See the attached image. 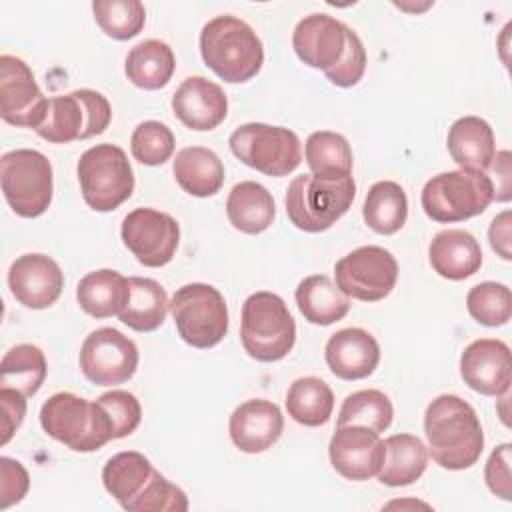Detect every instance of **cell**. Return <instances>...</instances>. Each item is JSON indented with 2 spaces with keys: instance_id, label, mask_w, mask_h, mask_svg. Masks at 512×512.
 Returning <instances> with one entry per match:
<instances>
[{
  "instance_id": "obj_35",
  "label": "cell",
  "mask_w": 512,
  "mask_h": 512,
  "mask_svg": "<svg viewBox=\"0 0 512 512\" xmlns=\"http://www.w3.org/2000/svg\"><path fill=\"white\" fill-rule=\"evenodd\" d=\"M364 222L376 234H394L398 232L408 218V198L400 184L392 180H380L370 186L364 206Z\"/></svg>"
},
{
  "instance_id": "obj_12",
  "label": "cell",
  "mask_w": 512,
  "mask_h": 512,
  "mask_svg": "<svg viewBox=\"0 0 512 512\" xmlns=\"http://www.w3.org/2000/svg\"><path fill=\"white\" fill-rule=\"evenodd\" d=\"M338 290L354 300H384L398 280V262L382 246H360L334 266Z\"/></svg>"
},
{
  "instance_id": "obj_37",
  "label": "cell",
  "mask_w": 512,
  "mask_h": 512,
  "mask_svg": "<svg viewBox=\"0 0 512 512\" xmlns=\"http://www.w3.org/2000/svg\"><path fill=\"white\" fill-rule=\"evenodd\" d=\"M394 418V406L390 398L374 388L352 392L344 398L342 408L338 412V426L358 424L366 426L374 432H384L392 424Z\"/></svg>"
},
{
  "instance_id": "obj_48",
  "label": "cell",
  "mask_w": 512,
  "mask_h": 512,
  "mask_svg": "<svg viewBox=\"0 0 512 512\" xmlns=\"http://www.w3.org/2000/svg\"><path fill=\"white\" fill-rule=\"evenodd\" d=\"M490 168L496 174L494 200H500V202L510 200V152L508 150L496 152Z\"/></svg>"
},
{
  "instance_id": "obj_22",
  "label": "cell",
  "mask_w": 512,
  "mask_h": 512,
  "mask_svg": "<svg viewBox=\"0 0 512 512\" xmlns=\"http://www.w3.org/2000/svg\"><path fill=\"white\" fill-rule=\"evenodd\" d=\"M324 358L334 376L342 380H362L376 370L380 346L364 328H342L328 338Z\"/></svg>"
},
{
  "instance_id": "obj_44",
  "label": "cell",
  "mask_w": 512,
  "mask_h": 512,
  "mask_svg": "<svg viewBox=\"0 0 512 512\" xmlns=\"http://www.w3.org/2000/svg\"><path fill=\"white\" fill-rule=\"evenodd\" d=\"M510 444H500L492 450L486 468H484V480L490 492L502 500L512 498V482H510Z\"/></svg>"
},
{
  "instance_id": "obj_34",
  "label": "cell",
  "mask_w": 512,
  "mask_h": 512,
  "mask_svg": "<svg viewBox=\"0 0 512 512\" xmlns=\"http://www.w3.org/2000/svg\"><path fill=\"white\" fill-rule=\"evenodd\" d=\"M304 158L312 174L322 180H344L352 176V148L338 132H312L304 144Z\"/></svg>"
},
{
  "instance_id": "obj_4",
  "label": "cell",
  "mask_w": 512,
  "mask_h": 512,
  "mask_svg": "<svg viewBox=\"0 0 512 512\" xmlns=\"http://www.w3.org/2000/svg\"><path fill=\"white\" fill-rule=\"evenodd\" d=\"M40 424L50 438L74 452H94L114 440L102 406L72 392L52 394L40 408Z\"/></svg>"
},
{
  "instance_id": "obj_13",
  "label": "cell",
  "mask_w": 512,
  "mask_h": 512,
  "mask_svg": "<svg viewBox=\"0 0 512 512\" xmlns=\"http://www.w3.org/2000/svg\"><path fill=\"white\" fill-rule=\"evenodd\" d=\"M138 348L134 340L116 328L90 332L80 348V370L96 386H116L128 382L138 368Z\"/></svg>"
},
{
  "instance_id": "obj_19",
  "label": "cell",
  "mask_w": 512,
  "mask_h": 512,
  "mask_svg": "<svg viewBox=\"0 0 512 512\" xmlns=\"http://www.w3.org/2000/svg\"><path fill=\"white\" fill-rule=\"evenodd\" d=\"M292 48L300 62L326 72L344 54L346 24L322 12L304 16L292 32Z\"/></svg>"
},
{
  "instance_id": "obj_7",
  "label": "cell",
  "mask_w": 512,
  "mask_h": 512,
  "mask_svg": "<svg viewBox=\"0 0 512 512\" xmlns=\"http://www.w3.org/2000/svg\"><path fill=\"white\" fill-rule=\"evenodd\" d=\"M84 202L96 212H110L134 192V170L126 152L116 144L88 148L76 166Z\"/></svg>"
},
{
  "instance_id": "obj_24",
  "label": "cell",
  "mask_w": 512,
  "mask_h": 512,
  "mask_svg": "<svg viewBox=\"0 0 512 512\" xmlns=\"http://www.w3.org/2000/svg\"><path fill=\"white\" fill-rule=\"evenodd\" d=\"M452 160L462 170L486 172L496 156V140L492 126L478 116L458 118L446 138Z\"/></svg>"
},
{
  "instance_id": "obj_6",
  "label": "cell",
  "mask_w": 512,
  "mask_h": 512,
  "mask_svg": "<svg viewBox=\"0 0 512 512\" xmlns=\"http://www.w3.org/2000/svg\"><path fill=\"white\" fill-rule=\"evenodd\" d=\"M494 200V182L486 172L450 170L432 176L420 194L424 214L440 224L482 214Z\"/></svg>"
},
{
  "instance_id": "obj_15",
  "label": "cell",
  "mask_w": 512,
  "mask_h": 512,
  "mask_svg": "<svg viewBox=\"0 0 512 512\" xmlns=\"http://www.w3.org/2000/svg\"><path fill=\"white\" fill-rule=\"evenodd\" d=\"M48 98L34 80L30 66L10 54L0 56V116L18 128L36 130L44 120Z\"/></svg>"
},
{
  "instance_id": "obj_5",
  "label": "cell",
  "mask_w": 512,
  "mask_h": 512,
  "mask_svg": "<svg viewBox=\"0 0 512 512\" xmlns=\"http://www.w3.org/2000/svg\"><path fill=\"white\" fill-rule=\"evenodd\" d=\"M356 196L354 178L322 180L314 174L296 176L286 190V214L304 232L318 234L332 228L352 206Z\"/></svg>"
},
{
  "instance_id": "obj_45",
  "label": "cell",
  "mask_w": 512,
  "mask_h": 512,
  "mask_svg": "<svg viewBox=\"0 0 512 512\" xmlns=\"http://www.w3.org/2000/svg\"><path fill=\"white\" fill-rule=\"evenodd\" d=\"M0 472H2V484H0L2 502H0V508L6 510L12 504H18L26 496V492L30 488V476L18 460H12L8 456L0 458Z\"/></svg>"
},
{
  "instance_id": "obj_21",
  "label": "cell",
  "mask_w": 512,
  "mask_h": 512,
  "mask_svg": "<svg viewBox=\"0 0 512 512\" xmlns=\"http://www.w3.org/2000/svg\"><path fill=\"white\" fill-rule=\"evenodd\" d=\"M172 110L186 128L206 132L224 122L228 98L220 84L204 76H188L172 94Z\"/></svg>"
},
{
  "instance_id": "obj_47",
  "label": "cell",
  "mask_w": 512,
  "mask_h": 512,
  "mask_svg": "<svg viewBox=\"0 0 512 512\" xmlns=\"http://www.w3.org/2000/svg\"><path fill=\"white\" fill-rule=\"evenodd\" d=\"M488 240H490L492 250H494L500 258H504V260H510V258H512V252H510V212H508V210L500 212V214L490 222Z\"/></svg>"
},
{
  "instance_id": "obj_11",
  "label": "cell",
  "mask_w": 512,
  "mask_h": 512,
  "mask_svg": "<svg viewBox=\"0 0 512 512\" xmlns=\"http://www.w3.org/2000/svg\"><path fill=\"white\" fill-rule=\"evenodd\" d=\"M228 146L240 162L274 178L288 176L302 162L300 140L296 132L284 126L242 124L230 134Z\"/></svg>"
},
{
  "instance_id": "obj_39",
  "label": "cell",
  "mask_w": 512,
  "mask_h": 512,
  "mask_svg": "<svg viewBox=\"0 0 512 512\" xmlns=\"http://www.w3.org/2000/svg\"><path fill=\"white\" fill-rule=\"evenodd\" d=\"M466 308L482 326H504L512 316L510 288L500 282H480L468 290Z\"/></svg>"
},
{
  "instance_id": "obj_27",
  "label": "cell",
  "mask_w": 512,
  "mask_h": 512,
  "mask_svg": "<svg viewBox=\"0 0 512 512\" xmlns=\"http://www.w3.org/2000/svg\"><path fill=\"white\" fill-rule=\"evenodd\" d=\"M128 296V278L110 268L88 272L76 286V300L80 308L92 318L118 316L126 306Z\"/></svg>"
},
{
  "instance_id": "obj_36",
  "label": "cell",
  "mask_w": 512,
  "mask_h": 512,
  "mask_svg": "<svg viewBox=\"0 0 512 512\" xmlns=\"http://www.w3.org/2000/svg\"><path fill=\"white\" fill-rule=\"evenodd\" d=\"M46 374L48 364L44 352L34 344L12 346L0 362V386L14 388L26 398L40 390Z\"/></svg>"
},
{
  "instance_id": "obj_23",
  "label": "cell",
  "mask_w": 512,
  "mask_h": 512,
  "mask_svg": "<svg viewBox=\"0 0 512 512\" xmlns=\"http://www.w3.org/2000/svg\"><path fill=\"white\" fill-rule=\"evenodd\" d=\"M430 266L446 280H466L482 266V248L478 240L460 228L438 232L428 248Z\"/></svg>"
},
{
  "instance_id": "obj_38",
  "label": "cell",
  "mask_w": 512,
  "mask_h": 512,
  "mask_svg": "<svg viewBox=\"0 0 512 512\" xmlns=\"http://www.w3.org/2000/svg\"><path fill=\"white\" fill-rule=\"evenodd\" d=\"M92 12L100 30L120 42L138 36L146 22L144 4L138 0H96Z\"/></svg>"
},
{
  "instance_id": "obj_31",
  "label": "cell",
  "mask_w": 512,
  "mask_h": 512,
  "mask_svg": "<svg viewBox=\"0 0 512 512\" xmlns=\"http://www.w3.org/2000/svg\"><path fill=\"white\" fill-rule=\"evenodd\" d=\"M130 296L118 318L122 324L136 332L158 330L168 314L170 302L164 286L152 278L130 276Z\"/></svg>"
},
{
  "instance_id": "obj_43",
  "label": "cell",
  "mask_w": 512,
  "mask_h": 512,
  "mask_svg": "<svg viewBox=\"0 0 512 512\" xmlns=\"http://www.w3.org/2000/svg\"><path fill=\"white\" fill-rule=\"evenodd\" d=\"M366 62V48L360 36L350 26H346L344 54L330 70H326V78L340 88H352L362 80L366 72Z\"/></svg>"
},
{
  "instance_id": "obj_41",
  "label": "cell",
  "mask_w": 512,
  "mask_h": 512,
  "mask_svg": "<svg viewBox=\"0 0 512 512\" xmlns=\"http://www.w3.org/2000/svg\"><path fill=\"white\" fill-rule=\"evenodd\" d=\"M102 410L106 412L110 426H112V438H124L130 436L142 420V406L138 398L132 392L126 390H110L98 396L96 400Z\"/></svg>"
},
{
  "instance_id": "obj_10",
  "label": "cell",
  "mask_w": 512,
  "mask_h": 512,
  "mask_svg": "<svg viewBox=\"0 0 512 512\" xmlns=\"http://www.w3.org/2000/svg\"><path fill=\"white\" fill-rule=\"evenodd\" d=\"M0 184L8 206L18 216L36 218L52 202V164L38 150H10L0 158Z\"/></svg>"
},
{
  "instance_id": "obj_40",
  "label": "cell",
  "mask_w": 512,
  "mask_h": 512,
  "mask_svg": "<svg viewBox=\"0 0 512 512\" xmlns=\"http://www.w3.org/2000/svg\"><path fill=\"white\" fill-rule=\"evenodd\" d=\"M176 138L172 130L158 122V120H146L140 122L130 138V150L134 160H138L144 166H160L174 154Z\"/></svg>"
},
{
  "instance_id": "obj_32",
  "label": "cell",
  "mask_w": 512,
  "mask_h": 512,
  "mask_svg": "<svg viewBox=\"0 0 512 512\" xmlns=\"http://www.w3.org/2000/svg\"><path fill=\"white\" fill-rule=\"evenodd\" d=\"M124 70L134 86L144 90H160L170 82L176 70V58L166 42L150 38L136 44L128 52Z\"/></svg>"
},
{
  "instance_id": "obj_3",
  "label": "cell",
  "mask_w": 512,
  "mask_h": 512,
  "mask_svg": "<svg viewBox=\"0 0 512 512\" xmlns=\"http://www.w3.org/2000/svg\"><path fill=\"white\" fill-rule=\"evenodd\" d=\"M240 340L246 354L258 362H278L296 342V322L286 302L268 290L250 294L242 304Z\"/></svg>"
},
{
  "instance_id": "obj_16",
  "label": "cell",
  "mask_w": 512,
  "mask_h": 512,
  "mask_svg": "<svg viewBox=\"0 0 512 512\" xmlns=\"http://www.w3.org/2000/svg\"><path fill=\"white\" fill-rule=\"evenodd\" d=\"M328 456L332 468L342 478L364 482L380 472L384 462V442L378 432L366 426H338L330 438Z\"/></svg>"
},
{
  "instance_id": "obj_42",
  "label": "cell",
  "mask_w": 512,
  "mask_h": 512,
  "mask_svg": "<svg viewBox=\"0 0 512 512\" xmlns=\"http://www.w3.org/2000/svg\"><path fill=\"white\" fill-rule=\"evenodd\" d=\"M186 510H188V498L184 490L172 484L160 472H156L148 488L132 506V512H186Z\"/></svg>"
},
{
  "instance_id": "obj_33",
  "label": "cell",
  "mask_w": 512,
  "mask_h": 512,
  "mask_svg": "<svg viewBox=\"0 0 512 512\" xmlns=\"http://www.w3.org/2000/svg\"><path fill=\"white\" fill-rule=\"evenodd\" d=\"M334 410V392L318 376L296 378L286 392L288 416L308 428L322 426L330 420Z\"/></svg>"
},
{
  "instance_id": "obj_46",
  "label": "cell",
  "mask_w": 512,
  "mask_h": 512,
  "mask_svg": "<svg viewBox=\"0 0 512 512\" xmlns=\"http://www.w3.org/2000/svg\"><path fill=\"white\" fill-rule=\"evenodd\" d=\"M0 406H2V440L8 444L12 434L20 428L26 416V396L14 388L0 386Z\"/></svg>"
},
{
  "instance_id": "obj_17",
  "label": "cell",
  "mask_w": 512,
  "mask_h": 512,
  "mask_svg": "<svg viewBox=\"0 0 512 512\" xmlns=\"http://www.w3.org/2000/svg\"><path fill=\"white\" fill-rule=\"evenodd\" d=\"M460 376L464 384L478 394H506L512 382V358L508 344L498 338H480L470 342L460 356Z\"/></svg>"
},
{
  "instance_id": "obj_25",
  "label": "cell",
  "mask_w": 512,
  "mask_h": 512,
  "mask_svg": "<svg viewBox=\"0 0 512 512\" xmlns=\"http://www.w3.org/2000/svg\"><path fill=\"white\" fill-rule=\"evenodd\" d=\"M156 472L158 470L144 454L136 450H126L108 458L102 468V484L124 510L132 512V506L148 488Z\"/></svg>"
},
{
  "instance_id": "obj_9",
  "label": "cell",
  "mask_w": 512,
  "mask_h": 512,
  "mask_svg": "<svg viewBox=\"0 0 512 512\" xmlns=\"http://www.w3.org/2000/svg\"><path fill=\"white\" fill-rule=\"evenodd\" d=\"M178 336L192 348H212L228 332V308L218 288L202 282L180 286L170 300Z\"/></svg>"
},
{
  "instance_id": "obj_30",
  "label": "cell",
  "mask_w": 512,
  "mask_h": 512,
  "mask_svg": "<svg viewBox=\"0 0 512 512\" xmlns=\"http://www.w3.org/2000/svg\"><path fill=\"white\" fill-rule=\"evenodd\" d=\"M300 314L316 326H330L350 310V300L326 274H312L300 280L294 292Z\"/></svg>"
},
{
  "instance_id": "obj_8",
  "label": "cell",
  "mask_w": 512,
  "mask_h": 512,
  "mask_svg": "<svg viewBox=\"0 0 512 512\" xmlns=\"http://www.w3.org/2000/svg\"><path fill=\"white\" fill-rule=\"evenodd\" d=\"M112 120V106L96 90L80 88L64 96L48 98L44 120L34 130L52 144L86 140L102 134Z\"/></svg>"
},
{
  "instance_id": "obj_28",
  "label": "cell",
  "mask_w": 512,
  "mask_h": 512,
  "mask_svg": "<svg viewBox=\"0 0 512 512\" xmlns=\"http://www.w3.org/2000/svg\"><path fill=\"white\" fill-rule=\"evenodd\" d=\"M428 466V448L414 434H392L384 440V462L376 474L384 486L414 484Z\"/></svg>"
},
{
  "instance_id": "obj_2",
  "label": "cell",
  "mask_w": 512,
  "mask_h": 512,
  "mask_svg": "<svg viewBox=\"0 0 512 512\" xmlns=\"http://www.w3.org/2000/svg\"><path fill=\"white\" fill-rule=\"evenodd\" d=\"M204 64L224 82L240 84L254 78L264 64L258 34L244 20L222 14L208 20L200 32Z\"/></svg>"
},
{
  "instance_id": "obj_1",
  "label": "cell",
  "mask_w": 512,
  "mask_h": 512,
  "mask_svg": "<svg viewBox=\"0 0 512 512\" xmlns=\"http://www.w3.org/2000/svg\"><path fill=\"white\" fill-rule=\"evenodd\" d=\"M428 454L446 470H466L480 460L484 432L476 410L456 394L436 396L424 412Z\"/></svg>"
},
{
  "instance_id": "obj_14",
  "label": "cell",
  "mask_w": 512,
  "mask_h": 512,
  "mask_svg": "<svg viewBox=\"0 0 512 512\" xmlns=\"http://www.w3.org/2000/svg\"><path fill=\"white\" fill-rule=\"evenodd\" d=\"M120 236L132 256L148 268L166 266L178 248V222L156 208H134L122 220Z\"/></svg>"
},
{
  "instance_id": "obj_18",
  "label": "cell",
  "mask_w": 512,
  "mask_h": 512,
  "mask_svg": "<svg viewBox=\"0 0 512 512\" xmlns=\"http://www.w3.org/2000/svg\"><path fill=\"white\" fill-rule=\"evenodd\" d=\"M8 286L22 306L44 310L60 298L64 274L56 260L46 254H22L8 270Z\"/></svg>"
},
{
  "instance_id": "obj_20",
  "label": "cell",
  "mask_w": 512,
  "mask_h": 512,
  "mask_svg": "<svg viewBox=\"0 0 512 512\" xmlns=\"http://www.w3.org/2000/svg\"><path fill=\"white\" fill-rule=\"evenodd\" d=\"M284 430L280 408L266 398H252L234 408L228 420L232 444L246 454H258L272 448Z\"/></svg>"
},
{
  "instance_id": "obj_29",
  "label": "cell",
  "mask_w": 512,
  "mask_h": 512,
  "mask_svg": "<svg viewBox=\"0 0 512 512\" xmlns=\"http://www.w3.org/2000/svg\"><path fill=\"white\" fill-rule=\"evenodd\" d=\"M226 216L236 230L244 234H260L274 222V198L266 186L244 180L230 190L226 200Z\"/></svg>"
},
{
  "instance_id": "obj_26",
  "label": "cell",
  "mask_w": 512,
  "mask_h": 512,
  "mask_svg": "<svg viewBox=\"0 0 512 512\" xmlns=\"http://www.w3.org/2000/svg\"><path fill=\"white\" fill-rule=\"evenodd\" d=\"M178 186L196 198H208L220 192L224 184V164L220 156L204 146L182 148L172 164Z\"/></svg>"
}]
</instances>
